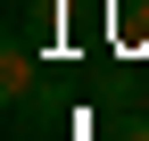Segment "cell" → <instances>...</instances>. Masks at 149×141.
<instances>
[{
	"mask_svg": "<svg viewBox=\"0 0 149 141\" xmlns=\"http://www.w3.org/2000/svg\"><path fill=\"white\" fill-rule=\"evenodd\" d=\"M42 91H50V83H42V58H33V33L8 25V33H0V108H8L17 125H42V116H50Z\"/></svg>",
	"mask_w": 149,
	"mask_h": 141,
	"instance_id": "1",
	"label": "cell"
}]
</instances>
